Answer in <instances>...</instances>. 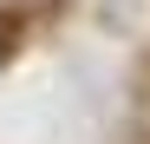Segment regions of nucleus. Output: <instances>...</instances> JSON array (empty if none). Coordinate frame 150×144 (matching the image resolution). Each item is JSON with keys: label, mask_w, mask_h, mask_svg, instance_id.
<instances>
[{"label": "nucleus", "mask_w": 150, "mask_h": 144, "mask_svg": "<svg viewBox=\"0 0 150 144\" xmlns=\"http://www.w3.org/2000/svg\"><path fill=\"white\" fill-rule=\"evenodd\" d=\"M13 33H20V13H0V53L13 46Z\"/></svg>", "instance_id": "nucleus-1"}]
</instances>
